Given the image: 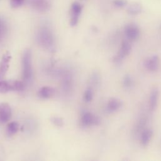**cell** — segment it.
Returning a JSON list of instances; mask_svg holds the SVG:
<instances>
[{"label": "cell", "instance_id": "6da1fadb", "mask_svg": "<svg viewBox=\"0 0 161 161\" xmlns=\"http://www.w3.org/2000/svg\"><path fill=\"white\" fill-rule=\"evenodd\" d=\"M22 75L25 82L31 80L33 75L31 67V52L30 49H26L22 57Z\"/></svg>", "mask_w": 161, "mask_h": 161}, {"label": "cell", "instance_id": "7a4b0ae2", "mask_svg": "<svg viewBox=\"0 0 161 161\" xmlns=\"http://www.w3.org/2000/svg\"><path fill=\"white\" fill-rule=\"evenodd\" d=\"M38 43L43 48L50 49L54 45V39L52 32L47 28H42L37 35Z\"/></svg>", "mask_w": 161, "mask_h": 161}, {"label": "cell", "instance_id": "3957f363", "mask_svg": "<svg viewBox=\"0 0 161 161\" xmlns=\"http://www.w3.org/2000/svg\"><path fill=\"white\" fill-rule=\"evenodd\" d=\"M24 88V83L19 80H0V93H6L9 91H21Z\"/></svg>", "mask_w": 161, "mask_h": 161}, {"label": "cell", "instance_id": "277c9868", "mask_svg": "<svg viewBox=\"0 0 161 161\" xmlns=\"http://www.w3.org/2000/svg\"><path fill=\"white\" fill-rule=\"evenodd\" d=\"M100 122L99 117L90 112H84L80 118V123L83 126L98 125Z\"/></svg>", "mask_w": 161, "mask_h": 161}, {"label": "cell", "instance_id": "5b68a950", "mask_svg": "<svg viewBox=\"0 0 161 161\" xmlns=\"http://www.w3.org/2000/svg\"><path fill=\"white\" fill-rule=\"evenodd\" d=\"M125 33L127 38L131 40H135L140 36V30L138 27L133 23L127 25L125 28Z\"/></svg>", "mask_w": 161, "mask_h": 161}, {"label": "cell", "instance_id": "8992f818", "mask_svg": "<svg viewBox=\"0 0 161 161\" xmlns=\"http://www.w3.org/2000/svg\"><path fill=\"white\" fill-rule=\"evenodd\" d=\"M11 60V54L9 52H6L3 54L0 61V80L4 77L9 66Z\"/></svg>", "mask_w": 161, "mask_h": 161}, {"label": "cell", "instance_id": "52a82bcc", "mask_svg": "<svg viewBox=\"0 0 161 161\" xmlns=\"http://www.w3.org/2000/svg\"><path fill=\"white\" fill-rule=\"evenodd\" d=\"M11 116V109L6 103H0V123L8 122Z\"/></svg>", "mask_w": 161, "mask_h": 161}, {"label": "cell", "instance_id": "ba28073f", "mask_svg": "<svg viewBox=\"0 0 161 161\" xmlns=\"http://www.w3.org/2000/svg\"><path fill=\"white\" fill-rule=\"evenodd\" d=\"M160 65V59L157 55H153L147 58L144 62V66L151 72L157 71Z\"/></svg>", "mask_w": 161, "mask_h": 161}, {"label": "cell", "instance_id": "9c48e42d", "mask_svg": "<svg viewBox=\"0 0 161 161\" xmlns=\"http://www.w3.org/2000/svg\"><path fill=\"white\" fill-rule=\"evenodd\" d=\"M82 11V6L77 2H74L71 8V16H70V25L75 26L79 19V17Z\"/></svg>", "mask_w": 161, "mask_h": 161}, {"label": "cell", "instance_id": "30bf717a", "mask_svg": "<svg viewBox=\"0 0 161 161\" xmlns=\"http://www.w3.org/2000/svg\"><path fill=\"white\" fill-rule=\"evenodd\" d=\"M131 50V46L130 43L127 41H123L121 43L120 49L116 57V61H120L124 58L126 56L130 54Z\"/></svg>", "mask_w": 161, "mask_h": 161}, {"label": "cell", "instance_id": "8fae6325", "mask_svg": "<svg viewBox=\"0 0 161 161\" xmlns=\"http://www.w3.org/2000/svg\"><path fill=\"white\" fill-rule=\"evenodd\" d=\"M159 97V90L157 87L152 89L149 97V108L151 111H154L157 106Z\"/></svg>", "mask_w": 161, "mask_h": 161}, {"label": "cell", "instance_id": "7c38bea8", "mask_svg": "<svg viewBox=\"0 0 161 161\" xmlns=\"http://www.w3.org/2000/svg\"><path fill=\"white\" fill-rule=\"evenodd\" d=\"M122 106V102L120 99L115 97L111 98L107 104V109L109 112L118 111Z\"/></svg>", "mask_w": 161, "mask_h": 161}, {"label": "cell", "instance_id": "4fadbf2b", "mask_svg": "<svg viewBox=\"0 0 161 161\" xmlns=\"http://www.w3.org/2000/svg\"><path fill=\"white\" fill-rule=\"evenodd\" d=\"M54 94H55L54 89L48 86L42 87L39 89L38 92V96L43 99L50 98L52 97Z\"/></svg>", "mask_w": 161, "mask_h": 161}, {"label": "cell", "instance_id": "5bb4252c", "mask_svg": "<svg viewBox=\"0 0 161 161\" xmlns=\"http://www.w3.org/2000/svg\"><path fill=\"white\" fill-rule=\"evenodd\" d=\"M32 6L40 11H45L48 8V3L45 0H32Z\"/></svg>", "mask_w": 161, "mask_h": 161}, {"label": "cell", "instance_id": "9a60e30c", "mask_svg": "<svg viewBox=\"0 0 161 161\" xmlns=\"http://www.w3.org/2000/svg\"><path fill=\"white\" fill-rule=\"evenodd\" d=\"M152 135H153V131L150 129H146L142 132L140 141H141V144L143 147H146L147 145H148L152 138Z\"/></svg>", "mask_w": 161, "mask_h": 161}, {"label": "cell", "instance_id": "2e32d148", "mask_svg": "<svg viewBox=\"0 0 161 161\" xmlns=\"http://www.w3.org/2000/svg\"><path fill=\"white\" fill-rule=\"evenodd\" d=\"M142 6L139 3H133L130 4L127 8V12L131 15L138 14L141 13Z\"/></svg>", "mask_w": 161, "mask_h": 161}, {"label": "cell", "instance_id": "e0dca14e", "mask_svg": "<svg viewBox=\"0 0 161 161\" xmlns=\"http://www.w3.org/2000/svg\"><path fill=\"white\" fill-rule=\"evenodd\" d=\"M19 128L18 123L16 121H12L8 123L7 126V133L9 135H12L16 133Z\"/></svg>", "mask_w": 161, "mask_h": 161}, {"label": "cell", "instance_id": "ac0fdd59", "mask_svg": "<svg viewBox=\"0 0 161 161\" xmlns=\"http://www.w3.org/2000/svg\"><path fill=\"white\" fill-rule=\"evenodd\" d=\"M93 97V92L91 88H88L86 90L84 94V99L86 102H91Z\"/></svg>", "mask_w": 161, "mask_h": 161}, {"label": "cell", "instance_id": "d6986e66", "mask_svg": "<svg viewBox=\"0 0 161 161\" xmlns=\"http://www.w3.org/2000/svg\"><path fill=\"white\" fill-rule=\"evenodd\" d=\"M51 121L56 126H63L64 125V121H63V119L60 118V117H56V116H54V117H52L51 118Z\"/></svg>", "mask_w": 161, "mask_h": 161}, {"label": "cell", "instance_id": "ffe728a7", "mask_svg": "<svg viewBox=\"0 0 161 161\" xmlns=\"http://www.w3.org/2000/svg\"><path fill=\"white\" fill-rule=\"evenodd\" d=\"M132 79L131 77L128 75L125 76L123 79V85L126 87H130L132 85Z\"/></svg>", "mask_w": 161, "mask_h": 161}, {"label": "cell", "instance_id": "44dd1931", "mask_svg": "<svg viewBox=\"0 0 161 161\" xmlns=\"http://www.w3.org/2000/svg\"><path fill=\"white\" fill-rule=\"evenodd\" d=\"M113 4L116 7L122 8L127 4V1L126 0H114Z\"/></svg>", "mask_w": 161, "mask_h": 161}, {"label": "cell", "instance_id": "7402d4cb", "mask_svg": "<svg viewBox=\"0 0 161 161\" xmlns=\"http://www.w3.org/2000/svg\"><path fill=\"white\" fill-rule=\"evenodd\" d=\"M24 0H11V5L13 8H17L21 6Z\"/></svg>", "mask_w": 161, "mask_h": 161}, {"label": "cell", "instance_id": "603a6c76", "mask_svg": "<svg viewBox=\"0 0 161 161\" xmlns=\"http://www.w3.org/2000/svg\"><path fill=\"white\" fill-rule=\"evenodd\" d=\"M3 31V25L2 24V22L0 20V37L1 36Z\"/></svg>", "mask_w": 161, "mask_h": 161}]
</instances>
